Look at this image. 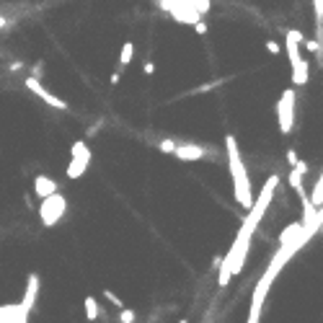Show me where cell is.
Masks as SVG:
<instances>
[{"label":"cell","mask_w":323,"mask_h":323,"mask_svg":"<svg viewBox=\"0 0 323 323\" xmlns=\"http://www.w3.org/2000/svg\"><path fill=\"white\" fill-rule=\"evenodd\" d=\"M225 150H228V166H230V176H233V192H236V202L240 207L251 210L254 207V196H251V178L243 166V158L238 152V142L233 134L225 137Z\"/></svg>","instance_id":"6da1fadb"},{"label":"cell","mask_w":323,"mask_h":323,"mask_svg":"<svg viewBox=\"0 0 323 323\" xmlns=\"http://www.w3.org/2000/svg\"><path fill=\"white\" fill-rule=\"evenodd\" d=\"M65 210H67V202H65V196H62V194L47 196V199H42V207H39L42 222H44L47 228L57 225V222L62 220V215H65Z\"/></svg>","instance_id":"7a4b0ae2"},{"label":"cell","mask_w":323,"mask_h":323,"mask_svg":"<svg viewBox=\"0 0 323 323\" xmlns=\"http://www.w3.org/2000/svg\"><path fill=\"white\" fill-rule=\"evenodd\" d=\"M277 122H280V129L284 134L292 132V124H295V91L292 88H287L280 96V101H277Z\"/></svg>","instance_id":"3957f363"},{"label":"cell","mask_w":323,"mask_h":323,"mask_svg":"<svg viewBox=\"0 0 323 323\" xmlns=\"http://www.w3.org/2000/svg\"><path fill=\"white\" fill-rule=\"evenodd\" d=\"M26 88H29V91L34 93V96H39L44 104H49L52 109H60V111H67V104L62 101V98H57L55 93L52 91H47V88H44L42 83H39V78H34V75H29L26 78Z\"/></svg>","instance_id":"277c9868"},{"label":"cell","mask_w":323,"mask_h":323,"mask_svg":"<svg viewBox=\"0 0 323 323\" xmlns=\"http://www.w3.org/2000/svg\"><path fill=\"white\" fill-rule=\"evenodd\" d=\"M300 44H302V34L290 29L284 34V47H287V57H290V65H292V73L300 70V65L305 62V57L300 55Z\"/></svg>","instance_id":"5b68a950"},{"label":"cell","mask_w":323,"mask_h":323,"mask_svg":"<svg viewBox=\"0 0 323 323\" xmlns=\"http://www.w3.org/2000/svg\"><path fill=\"white\" fill-rule=\"evenodd\" d=\"M39 274H29V280H26V292H23V298H21V305L26 310H31L34 308V302H37V295H39Z\"/></svg>","instance_id":"8992f818"},{"label":"cell","mask_w":323,"mask_h":323,"mask_svg":"<svg viewBox=\"0 0 323 323\" xmlns=\"http://www.w3.org/2000/svg\"><path fill=\"white\" fill-rule=\"evenodd\" d=\"M34 194H37L39 199H47V196L57 194V184L52 181L49 176H37L34 178Z\"/></svg>","instance_id":"52a82bcc"},{"label":"cell","mask_w":323,"mask_h":323,"mask_svg":"<svg viewBox=\"0 0 323 323\" xmlns=\"http://www.w3.org/2000/svg\"><path fill=\"white\" fill-rule=\"evenodd\" d=\"M204 152H207V150H204L202 145H189V142H181L178 150H176V158L178 160H202Z\"/></svg>","instance_id":"ba28073f"},{"label":"cell","mask_w":323,"mask_h":323,"mask_svg":"<svg viewBox=\"0 0 323 323\" xmlns=\"http://www.w3.org/2000/svg\"><path fill=\"white\" fill-rule=\"evenodd\" d=\"M88 163H91V158H73V160H70V166H67V178H80L86 173Z\"/></svg>","instance_id":"9c48e42d"},{"label":"cell","mask_w":323,"mask_h":323,"mask_svg":"<svg viewBox=\"0 0 323 323\" xmlns=\"http://www.w3.org/2000/svg\"><path fill=\"white\" fill-rule=\"evenodd\" d=\"M132 57H134V44L132 42H124V47H122V52H119V67L124 70L132 62Z\"/></svg>","instance_id":"30bf717a"},{"label":"cell","mask_w":323,"mask_h":323,"mask_svg":"<svg viewBox=\"0 0 323 323\" xmlns=\"http://www.w3.org/2000/svg\"><path fill=\"white\" fill-rule=\"evenodd\" d=\"M310 202L316 204V207L321 210L323 207V173L318 176V181H316V186H313V194H310Z\"/></svg>","instance_id":"8fae6325"},{"label":"cell","mask_w":323,"mask_h":323,"mask_svg":"<svg viewBox=\"0 0 323 323\" xmlns=\"http://www.w3.org/2000/svg\"><path fill=\"white\" fill-rule=\"evenodd\" d=\"M83 302H86V318L93 323V321L98 318V302H96V298H93V295H88V298H86Z\"/></svg>","instance_id":"7c38bea8"},{"label":"cell","mask_w":323,"mask_h":323,"mask_svg":"<svg viewBox=\"0 0 323 323\" xmlns=\"http://www.w3.org/2000/svg\"><path fill=\"white\" fill-rule=\"evenodd\" d=\"M308 60H305L302 62V65H300V70H295V73H292V83L295 86H305V83H308Z\"/></svg>","instance_id":"4fadbf2b"},{"label":"cell","mask_w":323,"mask_h":323,"mask_svg":"<svg viewBox=\"0 0 323 323\" xmlns=\"http://www.w3.org/2000/svg\"><path fill=\"white\" fill-rule=\"evenodd\" d=\"M70 155L73 158H91V150H88V145L83 140H78V142H73V148H70Z\"/></svg>","instance_id":"5bb4252c"},{"label":"cell","mask_w":323,"mask_h":323,"mask_svg":"<svg viewBox=\"0 0 323 323\" xmlns=\"http://www.w3.org/2000/svg\"><path fill=\"white\" fill-rule=\"evenodd\" d=\"M16 305L19 302H11V305H3L0 308V323H13V318H16Z\"/></svg>","instance_id":"9a60e30c"},{"label":"cell","mask_w":323,"mask_h":323,"mask_svg":"<svg viewBox=\"0 0 323 323\" xmlns=\"http://www.w3.org/2000/svg\"><path fill=\"white\" fill-rule=\"evenodd\" d=\"M178 145H181V142H173V140H160V142H158V150H160V152H173V155H176Z\"/></svg>","instance_id":"2e32d148"},{"label":"cell","mask_w":323,"mask_h":323,"mask_svg":"<svg viewBox=\"0 0 323 323\" xmlns=\"http://www.w3.org/2000/svg\"><path fill=\"white\" fill-rule=\"evenodd\" d=\"M104 298H106V300H109V302L114 305V308H119V310H124V302L119 300V295H114L111 290H104Z\"/></svg>","instance_id":"e0dca14e"},{"label":"cell","mask_w":323,"mask_h":323,"mask_svg":"<svg viewBox=\"0 0 323 323\" xmlns=\"http://www.w3.org/2000/svg\"><path fill=\"white\" fill-rule=\"evenodd\" d=\"M119 321H122V323H134V310L124 308V310L119 313Z\"/></svg>","instance_id":"ac0fdd59"},{"label":"cell","mask_w":323,"mask_h":323,"mask_svg":"<svg viewBox=\"0 0 323 323\" xmlns=\"http://www.w3.org/2000/svg\"><path fill=\"white\" fill-rule=\"evenodd\" d=\"M280 49H282V47H280V44H277L274 39L266 42V52H269V55H280Z\"/></svg>","instance_id":"d6986e66"},{"label":"cell","mask_w":323,"mask_h":323,"mask_svg":"<svg viewBox=\"0 0 323 323\" xmlns=\"http://www.w3.org/2000/svg\"><path fill=\"white\" fill-rule=\"evenodd\" d=\"M287 163H290L292 168L300 163V158H298V152H295V150H287Z\"/></svg>","instance_id":"ffe728a7"},{"label":"cell","mask_w":323,"mask_h":323,"mask_svg":"<svg viewBox=\"0 0 323 323\" xmlns=\"http://www.w3.org/2000/svg\"><path fill=\"white\" fill-rule=\"evenodd\" d=\"M192 29H194L196 34H199V37H204V34H207V23H204V21H199V23H194Z\"/></svg>","instance_id":"44dd1931"},{"label":"cell","mask_w":323,"mask_h":323,"mask_svg":"<svg viewBox=\"0 0 323 323\" xmlns=\"http://www.w3.org/2000/svg\"><path fill=\"white\" fill-rule=\"evenodd\" d=\"M111 86H116V83H119V80H122V70H116V73H111Z\"/></svg>","instance_id":"7402d4cb"},{"label":"cell","mask_w":323,"mask_h":323,"mask_svg":"<svg viewBox=\"0 0 323 323\" xmlns=\"http://www.w3.org/2000/svg\"><path fill=\"white\" fill-rule=\"evenodd\" d=\"M142 70H145V75H152V73H155V65H152V62H145V67H142Z\"/></svg>","instance_id":"603a6c76"},{"label":"cell","mask_w":323,"mask_h":323,"mask_svg":"<svg viewBox=\"0 0 323 323\" xmlns=\"http://www.w3.org/2000/svg\"><path fill=\"white\" fill-rule=\"evenodd\" d=\"M295 168H298V171H300V173H305V171H308V163H305V160H300V163H298V166H295Z\"/></svg>","instance_id":"cb8c5ba5"},{"label":"cell","mask_w":323,"mask_h":323,"mask_svg":"<svg viewBox=\"0 0 323 323\" xmlns=\"http://www.w3.org/2000/svg\"><path fill=\"white\" fill-rule=\"evenodd\" d=\"M321 236H323V228H321Z\"/></svg>","instance_id":"d4e9b609"}]
</instances>
